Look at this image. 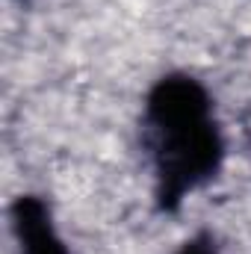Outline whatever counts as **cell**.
<instances>
[{
    "instance_id": "cell-1",
    "label": "cell",
    "mask_w": 251,
    "mask_h": 254,
    "mask_svg": "<svg viewBox=\"0 0 251 254\" xmlns=\"http://www.w3.org/2000/svg\"><path fill=\"white\" fill-rule=\"evenodd\" d=\"M145 122L151 133L157 201L178 210L189 192L213 181L225 160V139L207 89L187 74H169L148 92Z\"/></svg>"
},
{
    "instance_id": "cell-2",
    "label": "cell",
    "mask_w": 251,
    "mask_h": 254,
    "mask_svg": "<svg viewBox=\"0 0 251 254\" xmlns=\"http://www.w3.org/2000/svg\"><path fill=\"white\" fill-rule=\"evenodd\" d=\"M12 222L18 234V254H68L65 243L60 240L51 210L36 195H21L12 207Z\"/></svg>"
},
{
    "instance_id": "cell-3",
    "label": "cell",
    "mask_w": 251,
    "mask_h": 254,
    "mask_svg": "<svg viewBox=\"0 0 251 254\" xmlns=\"http://www.w3.org/2000/svg\"><path fill=\"white\" fill-rule=\"evenodd\" d=\"M178 254H219V249H216L213 237H207V234H198V237L187 240V243L178 249Z\"/></svg>"
}]
</instances>
